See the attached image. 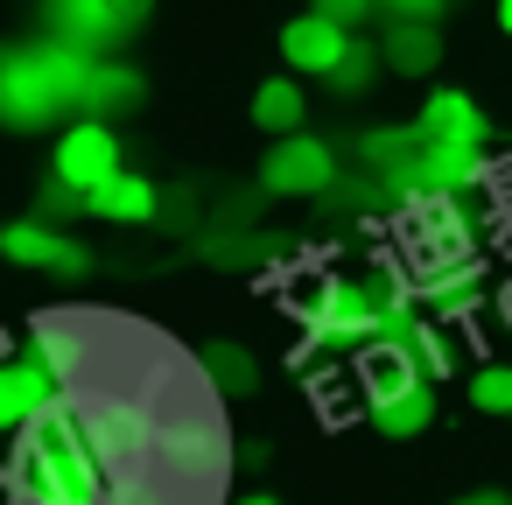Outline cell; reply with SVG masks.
<instances>
[{
	"label": "cell",
	"instance_id": "7c38bea8",
	"mask_svg": "<svg viewBox=\"0 0 512 505\" xmlns=\"http://www.w3.org/2000/svg\"><path fill=\"white\" fill-rule=\"evenodd\" d=\"M57 393H64V386L50 379V365H43V358H29V351H22V358H0V442L22 435V428H29Z\"/></svg>",
	"mask_w": 512,
	"mask_h": 505
},
{
	"label": "cell",
	"instance_id": "603a6c76",
	"mask_svg": "<svg viewBox=\"0 0 512 505\" xmlns=\"http://www.w3.org/2000/svg\"><path fill=\"white\" fill-rule=\"evenodd\" d=\"M470 407L491 414V421H505L512 414V365H477L470 372Z\"/></svg>",
	"mask_w": 512,
	"mask_h": 505
},
{
	"label": "cell",
	"instance_id": "4dcf8cb0",
	"mask_svg": "<svg viewBox=\"0 0 512 505\" xmlns=\"http://www.w3.org/2000/svg\"><path fill=\"white\" fill-rule=\"evenodd\" d=\"M0 358H8V344H0Z\"/></svg>",
	"mask_w": 512,
	"mask_h": 505
},
{
	"label": "cell",
	"instance_id": "7402d4cb",
	"mask_svg": "<svg viewBox=\"0 0 512 505\" xmlns=\"http://www.w3.org/2000/svg\"><path fill=\"white\" fill-rule=\"evenodd\" d=\"M379 71H386V64H379V43H365V36H358V43H344V57H337V71H330L323 85H330L337 99H351V92H365Z\"/></svg>",
	"mask_w": 512,
	"mask_h": 505
},
{
	"label": "cell",
	"instance_id": "f546056e",
	"mask_svg": "<svg viewBox=\"0 0 512 505\" xmlns=\"http://www.w3.org/2000/svg\"><path fill=\"white\" fill-rule=\"evenodd\" d=\"M505 316H512V295H505Z\"/></svg>",
	"mask_w": 512,
	"mask_h": 505
},
{
	"label": "cell",
	"instance_id": "4fadbf2b",
	"mask_svg": "<svg viewBox=\"0 0 512 505\" xmlns=\"http://www.w3.org/2000/svg\"><path fill=\"white\" fill-rule=\"evenodd\" d=\"M344 43H351V29H337L330 15H295L288 29H281V64L295 71V78H330L337 71V57H344Z\"/></svg>",
	"mask_w": 512,
	"mask_h": 505
},
{
	"label": "cell",
	"instance_id": "30bf717a",
	"mask_svg": "<svg viewBox=\"0 0 512 505\" xmlns=\"http://www.w3.org/2000/svg\"><path fill=\"white\" fill-rule=\"evenodd\" d=\"M0 260H15V267H36V274H85V267H92V253H85L71 232L43 225V218L0 225Z\"/></svg>",
	"mask_w": 512,
	"mask_h": 505
},
{
	"label": "cell",
	"instance_id": "ffe728a7",
	"mask_svg": "<svg viewBox=\"0 0 512 505\" xmlns=\"http://www.w3.org/2000/svg\"><path fill=\"white\" fill-rule=\"evenodd\" d=\"M400 344H407V358L428 372V379H449L456 372V351H449V337H442V323H400L393 330Z\"/></svg>",
	"mask_w": 512,
	"mask_h": 505
},
{
	"label": "cell",
	"instance_id": "83f0119b",
	"mask_svg": "<svg viewBox=\"0 0 512 505\" xmlns=\"http://www.w3.org/2000/svg\"><path fill=\"white\" fill-rule=\"evenodd\" d=\"M232 505H281L274 491H246V498H232Z\"/></svg>",
	"mask_w": 512,
	"mask_h": 505
},
{
	"label": "cell",
	"instance_id": "277c9868",
	"mask_svg": "<svg viewBox=\"0 0 512 505\" xmlns=\"http://www.w3.org/2000/svg\"><path fill=\"white\" fill-rule=\"evenodd\" d=\"M358 386H365V421L386 442H414L435 421V379L407 358V344L393 330L358 351Z\"/></svg>",
	"mask_w": 512,
	"mask_h": 505
},
{
	"label": "cell",
	"instance_id": "cb8c5ba5",
	"mask_svg": "<svg viewBox=\"0 0 512 505\" xmlns=\"http://www.w3.org/2000/svg\"><path fill=\"white\" fill-rule=\"evenodd\" d=\"M309 8H316V15H330L337 29H358V22L379 8V0H309Z\"/></svg>",
	"mask_w": 512,
	"mask_h": 505
},
{
	"label": "cell",
	"instance_id": "484cf974",
	"mask_svg": "<svg viewBox=\"0 0 512 505\" xmlns=\"http://www.w3.org/2000/svg\"><path fill=\"white\" fill-rule=\"evenodd\" d=\"M379 8H393V22H435L449 0H379Z\"/></svg>",
	"mask_w": 512,
	"mask_h": 505
},
{
	"label": "cell",
	"instance_id": "f1b7e54d",
	"mask_svg": "<svg viewBox=\"0 0 512 505\" xmlns=\"http://www.w3.org/2000/svg\"><path fill=\"white\" fill-rule=\"evenodd\" d=\"M498 29H505V36H512V0H498Z\"/></svg>",
	"mask_w": 512,
	"mask_h": 505
},
{
	"label": "cell",
	"instance_id": "1f68e13d",
	"mask_svg": "<svg viewBox=\"0 0 512 505\" xmlns=\"http://www.w3.org/2000/svg\"><path fill=\"white\" fill-rule=\"evenodd\" d=\"M0 57H8V50H0Z\"/></svg>",
	"mask_w": 512,
	"mask_h": 505
},
{
	"label": "cell",
	"instance_id": "9a60e30c",
	"mask_svg": "<svg viewBox=\"0 0 512 505\" xmlns=\"http://www.w3.org/2000/svg\"><path fill=\"white\" fill-rule=\"evenodd\" d=\"M155 211H162V190L141 169H120L85 197V218H99V225H155Z\"/></svg>",
	"mask_w": 512,
	"mask_h": 505
},
{
	"label": "cell",
	"instance_id": "3957f363",
	"mask_svg": "<svg viewBox=\"0 0 512 505\" xmlns=\"http://www.w3.org/2000/svg\"><path fill=\"white\" fill-rule=\"evenodd\" d=\"M225 463H232V435H225V421H218L211 400H176V407H162L148 470H155L176 498L218 491V484H225Z\"/></svg>",
	"mask_w": 512,
	"mask_h": 505
},
{
	"label": "cell",
	"instance_id": "ba28073f",
	"mask_svg": "<svg viewBox=\"0 0 512 505\" xmlns=\"http://www.w3.org/2000/svg\"><path fill=\"white\" fill-rule=\"evenodd\" d=\"M260 190L267 197H330L337 190V148L316 141L309 127L302 134H281L260 155Z\"/></svg>",
	"mask_w": 512,
	"mask_h": 505
},
{
	"label": "cell",
	"instance_id": "44dd1931",
	"mask_svg": "<svg viewBox=\"0 0 512 505\" xmlns=\"http://www.w3.org/2000/svg\"><path fill=\"white\" fill-rule=\"evenodd\" d=\"M204 379H211V393H253L260 386V365L239 344H211L204 351Z\"/></svg>",
	"mask_w": 512,
	"mask_h": 505
},
{
	"label": "cell",
	"instance_id": "8992f818",
	"mask_svg": "<svg viewBox=\"0 0 512 505\" xmlns=\"http://www.w3.org/2000/svg\"><path fill=\"white\" fill-rule=\"evenodd\" d=\"M148 15L155 0H50V36L85 57H113Z\"/></svg>",
	"mask_w": 512,
	"mask_h": 505
},
{
	"label": "cell",
	"instance_id": "6da1fadb",
	"mask_svg": "<svg viewBox=\"0 0 512 505\" xmlns=\"http://www.w3.org/2000/svg\"><path fill=\"white\" fill-rule=\"evenodd\" d=\"M8 491H15L22 505H120V477H113L106 456L92 449V435H85L71 393H57V400L22 428Z\"/></svg>",
	"mask_w": 512,
	"mask_h": 505
},
{
	"label": "cell",
	"instance_id": "9c48e42d",
	"mask_svg": "<svg viewBox=\"0 0 512 505\" xmlns=\"http://www.w3.org/2000/svg\"><path fill=\"white\" fill-rule=\"evenodd\" d=\"M491 176L477 141H414V155L386 176L400 197H435V190H477Z\"/></svg>",
	"mask_w": 512,
	"mask_h": 505
},
{
	"label": "cell",
	"instance_id": "4316f807",
	"mask_svg": "<svg viewBox=\"0 0 512 505\" xmlns=\"http://www.w3.org/2000/svg\"><path fill=\"white\" fill-rule=\"evenodd\" d=\"M456 505H512V498H505V491H463Z\"/></svg>",
	"mask_w": 512,
	"mask_h": 505
},
{
	"label": "cell",
	"instance_id": "5bb4252c",
	"mask_svg": "<svg viewBox=\"0 0 512 505\" xmlns=\"http://www.w3.org/2000/svg\"><path fill=\"white\" fill-rule=\"evenodd\" d=\"M414 134H421V141H477V148H484L491 120H484V106H477L470 92L435 85V92H428V106L414 113Z\"/></svg>",
	"mask_w": 512,
	"mask_h": 505
},
{
	"label": "cell",
	"instance_id": "ac0fdd59",
	"mask_svg": "<svg viewBox=\"0 0 512 505\" xmlns=\"http://www.w3.org/2000/svg\"><path fill=\"white\" fill-rule=\"evenodd\" d=\"M379 64H386L393 78H435V64H442L435 22H393L386 43H379Z\"/></svg>",
	"mask_w": 512,
	"mask_h": 505
},
{
	"label": "cell",
	"instance_id": "52a82bcc",
	"mask_svg": "<svg viewBox=\"0 0 512 505\" xmlns=\"http://www.w3.org/2000/svg\"><path fill=\"white\" fill-rule=\"evenodd\" d=\"M127 162H120V134H113V120H92V113H78L64 134H57V148H50V176L71 190V197H92L106 176H120Z\"/></svg>",
	"mask_w": 512,
	"mask_h": 505
},
{
	"label": "cell",
	"instance_id": "7a4b0ae2",
	"mask_svg": "<svg viewBox=\"0 0 512 505\" xmlns=\"http://www.w3.org/2000/svg\"><path fill=\"white\" fill-rule=\"evenodd\" d=\"M85 71H92V57L57 43V36L29 43V50H8L0 57V127L8 134H50L64 113H78Z\"/></svg>",
	"mask_w": 512,
	"mask_h": 505
},
{
	"label": "cell",
	"instance_id": "d4e9b609",
	"mask_svg": "<svg viewBox=\"0 0 512 505\" xmlns=\"http://www.w3.org/2000/svg\"><path fill=\"white\" fill-rule=\"evenodd\" d=\"M204 253H211V260H260L267 239H204Z\"/></svg>",
	"mask_w": 512,
	"mask_h": 505
},
{
	"label": "cell",
	"instance_id": "5b68a950",
	"mask_svg": "<svg viewBox=\"0 0 512 505\" xmlns=\"http://www.w3.org/2000/svg\"><path fill=\"white\" fill-rule=\"evenodd\" d=\"M477 232H484V204L470 190H435V197H414V211H407V246L421 267L477 253Z\"/></svg>",
	"mask_w": 512,
	"mask_h": 505
},
{
	"label": "cell",
	"instance_id": "e0dca14e",
	"mask_svg": "<svg viewBox=\"0 0 512 505\" xmlns=\"http://www.w3.org/2000/svg\"><path fill=\"white\" fill-rule=\"evenodd\" d=\"M141 99H148V85H141L134 64H120V57H92L85 92H78V113H92V120H120V113H134Z\"/></svg>",
	"mask_w": 512,
	"mask_h": 505
},
{
	"label": "cell",
	"instance_id": "d6986e66",
	"mask_svg": "<svg viewBox=\"0 0 512 505\" xmlns=\"http://www.w3.org/2000/svg\"><path fill=\"white\" fill-rule=\"evenodd\" d=\"M302 120H309V99H302V85L295 78H267L260 92H253V127L260 134H302Z\"/></svg>",
	"mask_w": 512,
	"mask_h": 505
},
{
	"label": "cell",
	"instance_id": "2e32d148",
	"mask_svg": "<svg viewBox=\"0 0 512 505\" xmlns=\"http://www.w3.org/2000/svg\"><path fill=\"white\" fill-rule=\"evenodd\" d=\"M29 358H43L57 386H78V379H85V365H92V337H85V323H78V316H36Z\"/></svg>",
	"mask_w": 512,
	"mask_h": 505
},
{
	"label": "cell",
	"instance_id": "8fae6325",
	"mask_svg": "<svg viewBox=\"0 0 512 505\" xmlns=\"http://www.w3.org/2000/svg\"><path fill=\"white\" fill-rule=\"evenodd\" d=\"M414 295H421L442 323H463V316L484 309V260H477V253H463V260H435V267L414 274Z\"/></svg>",
	"mask_w": 512,
	"mask_h": 505
}]
</instances>
